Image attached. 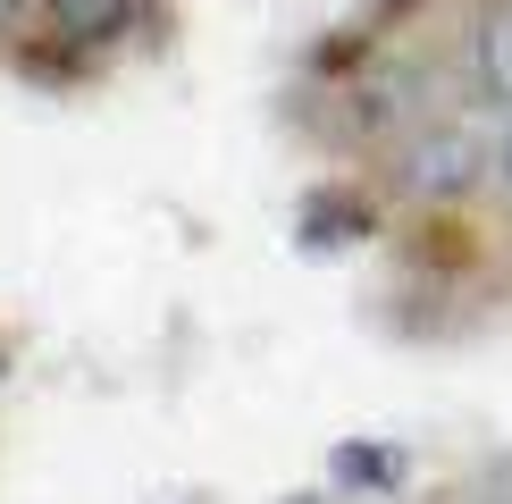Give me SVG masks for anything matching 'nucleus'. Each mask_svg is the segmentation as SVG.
<instances>
[{
  "label": "nucleus",
  "mask_w": 512,
  "mask_h": 504,
  "mask_svg": "<svg viewBox=\"0 0 512 504\" xmlns=\"http://www.w3.org/2000/svg\"><path fill=\"white\" fill-rule=\"evenodd\" d=\"M17 17H26V0H0V26H17Z\"/></svg>",
  "instance_id": "nucleus-5"
},
{
  "label": "nucleus",
  "mask_w": 512,
  "mask_h": 504,
  "mask_svg": "<svg viewBox=\"0 0 512 504\" xmlns=\"http://www.w3.org/2000/svg\"><path fill=\"white\" fill-rule=\"evenodd\" d=\"M496 194L512 202V126H504V143H496Z\"/></svg>",
  "instance_id": "nucleus-4"
},
{
  "label": "nucleus",
  "mask_w": 512,
  "mask_h": 504,
  "mask_svg": "<svg viewBox=\"0 0 512 504\" xmlns=\"http://www.w3.org/2000/svg\"><path fill=\"white\" fill-rule=\"evenodd\" d=\"M487 177H496V143H487L471 118L420 126V135L403 143V160H395V185L412 202H462V194H479Z\"/></svg>",
  "instance_id": "nucleus-1"
},
{
  "label": "nucleus",
  "mask_w": 512,
  "mask_h": 504,
  "mask_svg": "<svg viewBox=\"0 0 512 504\" xmlns=\"http://www.w3.org/2000/svg\"><path fill=\"white\" fill-rule=\"evenodd\" d=\"M471 84L512 118V0H487L471 17Z\"/></svg>",
  "instance_id": "nucleus-2"
},
{
  "label": "nucleus",
  "mask_w": 512,
  "mask_h": 504,
  "mask_svg": "<svg viewBox=\"0 0 512 504\" xmlns=\"http://www.w3.org/2000/svg\"><path fill=\"white\" fill-rule=\"evenodd\" d=\"M51 17H59V34H76V42H118L135 26V0H51Z\"/></svg>",
  "instance_id": "nucleus-3"
}]
</instances>
